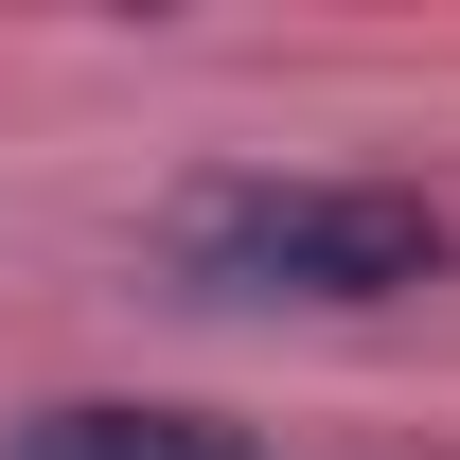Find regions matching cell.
Masks as SVG:
<instances>
[{
	"label": "cell",
	"instance_id": "1",
	"mask_svg": "<svg viewBox=\"0 0 460 460\" xmlns=\"http://www.w3.org/2000/svg\"><path fill=\"white\" fill-rule=\"evenodd\" d=\"M142 248L177 301H407L460 266V213L407 177H177Z\"/></svg>",
	"mask_w": 460,
	"mask_h": 460
},
{
	"label": "cell",
	"instance_id": "2",
	"mask_svg": "<svg viewBox=\"0 0 460 460\" xmlns=\"http://www.w3.org/2000/svg\"><path fill=\"white\" fill-rule=\"evenodd\" d=\"M0 460H248V443L195 425V407H36Z\"/></svg>",
	"mask_w": 460,
	"mask_h": 460
}]
</instances>
